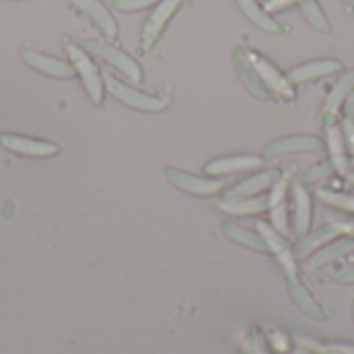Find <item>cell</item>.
Returning <instances> with one entry per match:
<instances>
[{"mask_svg": "<svg viewBox=\"0 0 354 354\" xmlns=\"http://www.w3.org/2000/svg\"><path fill=\"white\" fill-rule=\"evenodd\" d=\"M286 286L288 292L292 297V301L297 303V307L311 319H326V311L322 309V305L317 303V299L307 290V286L299 280V276H286Z\"/></svg>", "mask_w": 354, "mask_h": 354, "instance_id": "cell-16", "label": "cell"}, {"mask_svg": "<svg viewBox=\"0 0 354 354\" xmlns=\"http://www.w3.org/2000/svg\"><path fill=\"white\" fill-rule=\"evenodd\" d=\"M299 8L303 10V15L307 17V21H309L315 29L326 31V33H330V31H332L330 21H328L326 12L322 10V6H319V2H317V0H301V2H299Z\"/></svg>", "mask_w": 354, "mask_h": 354, "instance_id": "cell-26", "label": "cell"}, {"mask_svg": "<svg viewBox=\"0 0 354 354\" xmlns=\"http://www.w3.org/2000/svg\"><path fill=\"white\" fill-rule=\"evenodd\" d=\"M334 166L332 162H322V164H315L313 168H309L305 174H303V185H322L324 180H328L332 174H334Z\"/></svg>", "mask_w": 354, "mask_h": 354, "instance_id": "cell-29", "label": "cell"}, {"mask_svg": "<svg viewBox=\"0 0 354 354\" xmlns=\"http://www.w3.org/2000/svg\"><path fill=\"white\" fill-rule=\"evenodd\" d=\"M344 116L340 120V127H342V133H344V139H346V145H348V153L354 160V91L348 95V100L344 102Z\"/></svg>", "mask_w": 354, "mask_h": 354, "instance_id": "cell-28", "label": "cell"}, {"mask_svg": "<svg viewBox=\"0 0 354 354\" xmlns=\"http://www.w3.org/2000/svg\"><path fill=\"white\" fill-rule=\"evenodd\" d=\"M106 87L110 89V93L114 97H118L124 104H129L133 108H139V110L158 112V110H164L168 106V97H156V95H149V93H141V91H137V89L116 81L110 75H106Z\"/></svg>", "mask_w": 354, "mask_h": 354, "instance_id": "cell-5", "label": "cell"}, {"mask_svg": "<svg viewBox=\"0 0 354 354\" xmlns=\"http://www.w3.org/2000/svg\"><path fill=\"white\" fill-rule=\"evenodd\" d=\"M232 60H234V68H236V73H239V79L243 81V85H245L255 97L266 100V102L274 100L272 91L266 87L263 79L259 77L257 68L253 66V62H251V58H249V52H247L243 46H236V48H234Z\"/></svg>", "mask_w": 354, "mask_h": 354, "instance_id": "cell-8", "label": "cell"}, {"mask_svg": "<svg viewBox=\"0 0 354 354\" xmlns=\"http://www.w3.org/2000/svg\"><path fill=\"white\" fill-rule=\"evenodd\" d=\"M282 176L280 170H263V172H257L249 178H245L243 183H239L226 197H253V195H259L268 189L274 187V183Z\"/></svg>", "mask_w": 354, "mask_h": 354, "instance_id": "cell-18", "label": "cell"}, {"mask_svg": "<svg viewBox=\"0 0 354 354\" xmlns=\"http://www.w3.org/2000/svg\"><path fill=\"white\" fill-rule=\"evenodd\" d=\"M166 178L180 191L185 193H193V195H216L218 191H222L224 180L220 178H203V176H195L189 172H183L174 166H166L164 168Z\"/></svg>", "mask_w": 354, "mask_h": 354, "instance_id": "cell-9", "label": "cell"}, {"mask_svg": "<svg viewBox=\"0 0 354 354\" xmlns=\"http://www.w3.org/2000/svg\"><path fill=\"white\" fill-rule=\"evenodd\" d=\"M247 52H249V58H251L253 66L257 68L259 77L263 79L266 87L272 91L274 100L292 102V100H295V87H292V83L288 81V77L282 75L266 56H261V54H257V52H251V50H247Z\"/></svg>", "mask_w": 354, "mask_h": 354, "instance_id": "cell-2", "label": "cell"}, {"mask_svg": "<svg viewBox=\"0 0 354 354\" xmlns=\"http://www.w3.org/2000/svg\"><path fill=\"white\" fill-rule=\"evenodd\" d=\"M348 183H351V185H354V176H348Z\"/></svg>", "mask_w": 354, "mask_h": 354, "instance_id": "cell-36", "label": "cell"}, {"mask_svg": "<svg viewBox=\"0 0 354 354\" xmlns=\"http://www.w3.org/2000/svg\"><path fill=\"white\" fill-rule=\"evenodd\" d=\"M218 207L232 216H255L268 209V197L253 195V197H224Z\"/></svg>", "mask_w": 354, "mask_h": 354, "instance_id": "cell-20", "label": "cell"}, {"mask_svg": "<svg viewBox=\"0 0 354 354\" xmlns=\"http://www.w3.org/2000/svg\"><path fill=\"white\" fill-rule=\"evenodd\" d=\"M338 228H340V236H351L354 239V220H336Z\"/></svg>", "mask_w": 354, "mask_h": 354, "instance_id": "cell-34", "label": "cell"}, {"mask_svg": "<svg viewBox=\"0 0 354 354\" xmlns=\"http://www.w3.org/2000/svg\"><path fill=\"white\" fill-rule=\"evenodd\" d=\"M340 284H354V266H348L346 270H342L340 274L334 276Z\"/></svg>", "mask_w": 354, "mask_h": 354, "instance_id": "cell-33", "label": "cell"}, {"mask_svg": "<svg viewBox=\"0 0 354 354\" xmlns=\"http://www.w3.org/2000/svg\"><path fill=\"white\" fill-rule=\"evenodd\" d=\"M288 195H290V180L286 176H280L268 195V209L272 216V226L282 234L290 236V224H288Z\"/></svg>", "mask_w": 354, "mask_h": 354, "instance_id": "cell-4", "label": "cell"}, {"mask_svg": "<svg viewBox=\"0 0 354 354\" xmlns=\"http://www.w3.org/2000/svg\"><path fill=\"white\" fill-rule=\"evenodd\" d=\"M66 52H68V56L73 60V68L81 75V79L85 83L91 102L93 104H100L102 102V95H104V87H102V75H100L97 66L89 60L87 54H83V50H79L73 44L66 46Z\"/></svg>", "mask_w": 354, "mask_h": 354, "instance_id": "cell-6", "label": "cell"}, {"mask_svg": "<svg viewBox=\"0 0 354 354\" xmlns=\"http://www.w3.org/2000/svg\"><path fill=\"white\" fill-rule=\"evenodd\" d=\"M324 133H326V147L332 158V166L340 176H351V153L348 145L340 127V116H324Z\"/></svg>", "mask_w": 354, "mask_h": 354, "instance_id": "cell-1", "label": "cell"}, {"mask_svg": "<svg viewBox=\"0 0 354 354\" xmlns=\"http://www.w3.org/2000/svg\"><path fill=\"white\" fill-rule=\"evenodd\" d=\"M239 4H241V8L245 10V15L257 25V27H261L263 31H268V33H282L284 29H282V25L257 2V0H239Z\"/></svg>", "mask_w": 354, "mask_h": 354, "instance_id": "cell-23", "label": "cell"}, {"mask_svg": "<svg viewBox=\"0 0 354 354\" xmlns=\"http://www.w3.org/2000/svg\"><path fill=\"white\" fill-rule=\"evenodd\" d=\"M301 0H268L266 2V10L270 12H276V10H284L286 6H290V4H299Z\"/></svg>", "mask_w": 354, "mask_h": 354, "instance_id": "cell-32", "label": "cell"}, {"mask_svg": "<svg viewBox=\"0 0 354 354\" xmlns=\"http://www.w3.org/2000/svg\"><path fill=\"white\" fill-rule=\"evenodd\" d=\"M326 143L324 139L315 137V135H290V137H282L274 143H270L263 153L266 158H280V156H290V153H317L324 151Z\"/></svg>", "mask_w": 354, "mask_h": 354, "instance_id": "cell-7", "label": "cell"}, {"mask_svg": "<svg viewBox=\"0 0 354 354\" xmlns=\"http://www.w3.org/2000/svg\"><path fill=\"white\" fill-rule=\"evenodd\" d=\"M342 2H344V4H351V2H353V0H342Z\"/></svg>", "mask_w": 354, "mask_h": 354, "instance_id": "cell-37", "label": "cell"}, {"mask_svg": "<svg viewBox=\"0 0 354 354\" xmlns=\"http://www.w3.org/2000/svg\"><path fill=\"white\" fill-rule=\"evenodd\" d=\"M270 340H272V346H274L278 353H288V351H290V338H288L286 334L274 330V332L270 334Z\"/></svg>", "mask_w": 354, "mask_h": 354, "instance_id": "cell-30", "label": "cell"}, {"mask_svg": "<svg viewBox=\"0 0 354 354\" xmlns=\"http://www.w3.org/2000/svg\"><path fill=\"white\" fill-rule=\"evenodd\" d=\"M257 232L261 234L268 253H274V257L278 259V263L282 266V270L286 272V276H299V268H297V257L290 251V245L286 243V236H282L272 224L266 222H257Z\"/></svg>", "mask_w": 354, "mask_h": 354, "instance_id": "cell-3", "label": "cell"}, {"mask_svg": "<svg viewBox=\"0 0 354 354\" xmlns=\"http://www.w3.org/2000/svg\"><path fill=\"white\" fill-rule=\"evenodd\" d=\"M183 4V0H162L158 4V8L151 12V17L147 19L145 27H143V35H141V48L147 50L153 46V41L160 37L162 29L166 27V23L170 21V17L176 12V8Z\"/></svg>", "mask_w": 354, "mask_h": 354, "instance_id": "cell-14", "label": "cell"}, {"mask_svg": "<svg viewBox=\"0 0 354 354\" xmlns=\"http://www.w3.org/2000/svg\"><path fill=\"white\" fill-rule=\"evenodd\" d=\"M266 166V158L261 156H228V158H216L207 162L205 172L214 176H224V174H234V172H245V170H257Z\"/></svg>", "mask_w": 354, "mask_h": 354, "instance_id": "cell-13", "label": "cell"}, {"mask_svg": "<svg viewBox=\"0 0 354 354\" xmlns=\"http://www.w3.org/2000/svg\"><path fill=\"white\" fill-rule=\"evenodd\" d=\"M342 71V62L336 60V58H324V60H311V62H305V64H299L295 68L288 71V81L292 85H301V83H307V81H315V79H322V77H330V75H336Z\"/></svg>", "mask_w": 354, "mask_h": 354, "instance_id": "cell-11", "label": "cell"}, {"mask_svg": "<svg viewBox=\"0 0 354 354\" xmlns=\"http://www.w3.org/2000/svg\"><path fill=\"white\" fill-rule=\"evenodd\" d=\"M83 48H85L87 52L95 54L97 58L106 60L108 64L116 66V68L122 71L127 77H131L133 81H141L143 75H141L139 64H137L131 56H127L124 52H120V50H116V48H112V46H108V44H102V41H83Z\"/></svg>", "mask_w": 354, "mask_h": 354, "instance_id": "cell-10", "label": "cell"}, {"mask_svg": "<svg viewBox=\"0 0 354 354\" xmlns=\"http://www.w3.org/2000/svg\"><path fill=\"white\" fill-rule=\"evenodd\" d=\"M77 8H81L83 12H87L91 17V21L108 35L114 37L116 35V21L112 19V15L97 2V0H71Z\"/></svg>", "mask_w": 354, "mask_h": 354, "instance_id": "cell-22", "label": "cell"}, {"mask_svg": "<svg viewBox=\"0 0 354 354\" xmlns=\"http://www.w3.org/2000/svg\"><path fill=\"white\" fill-rule=\"evenodd\" d=\"M295 354H315V353H311V351H305V348H299V351H297Z\"/></svg>", "mask_w": 354, "mask_h": 354, "instance_id": "cell-35", "label": "cell"}, {"mask_svg": "<svg viewBox=\"0 0 354 354\" xmlns=\"http://www.w3.org/2000/svg\"><path fill=\"white\" fill-rule=\"evenodd\" d=\"M354 91V68L348 71L330 91L326 104H324V116H340V108Z\"/></svg>", "mask_w": 354, "mask_h": 354, "instance_id": "cell-21", "label": "cell"}, {"mask_svg": "<svg viewBox=\"0 0 354 354\" xmlns=\"http://www.w3.org/2000/svg\"><path fill=\"white\" fill-rule=\"evenodd\" d=\"M156 0H114V6L120 10H139L143 6L153 4Z\"/></svg>", "mask_w": 354, "mask_h": 354, "instance_id": "cell-31", "label": "cell"}, {"mask_svg": "<svg viewBox=\"0 0 354 354\" xmlns=\"http://www.w3.org/2000/svg\"><path fill=\"white\" fill-rule=\"evenodd\" d=\"M353 317H354V303H353Z\"/></svg>", "mask_w": 354, "mask_h": 354, "instance_id": "cell-38", "label": "cell"}, {"mask_svg": "<svg viewBox=\"0 0 354 354\" xmlns=\"http://www.w3.org/2000/svg\"><path fill=\"white\" fill-rule=\"evenodd\" d=\"M351 253H354V239H351V236L334 239L332 243L324 245V247L317 249L313 255H309V268H319V266L338 261L340 257L351 255Z\"/></svg>", "mask_w": 354, "mask_h": 354, "instance_id": "cell-19", "label": "cell"}, {"mask_svg": "<svg viewBox=\"0 0 354 354\" xmlns=\"http://www.w3.org/2000/svg\"><path fill=\"white\" fill-rule=\"evenodd\" d=\"M290 197L295 205V234L299 239H305L311 228V218H313V203H311V193L303 183L290 185Z\"/></svg>", "mask_w": 354, "mask_h": 354, "instance_id": "cell-12", "label": "cell"}, {"mask_svg": "<svg viewBox=\"0 0 354 354\" xmlns=\"http://www.w3.org/2000/svg\"><path fill=\"white\" fill-rule=\"evenodd\" d=\"M317 195L330 207H336V209L346 212V214H354V193H342V191L324 187V189H319Z\"/></svg>", "mask_w": 354, "mask_h": 354, "instance_id": "cell-25", "label": "cell"}, {"mask_svg": "<svg viewBox=\"0 0 354 354\" xmlns=\"http://www.w3.org/2000/svg\"><path fill=\"white\" fill-rule=\"evenodd\" d=\"M299 346L305 351H311L315 354H354V344L346 342H330V344H322L315 340H307V338H299Z\"/></svg>", "mask_w": 354, "mask_h": 354, "instance_id": "cell-27", "label": "cell"}, {"mask_svg": "<svg viewBox=\"0 0 354 354\" xmlns=\"http://www.w3.org/2000/svg\"><path fill=\"white\" fill-rule=\"evenodd\" d=\"M222 228H224L226 236L232 239L234 243H239V245H243V247H249V249H253V251L268 253V247H266V243H263V239H261L259 232L247 230V228H243V226H239V224H234V222H224Z\"/></svg>", "mask_w": 354, "mask_h": 354, "instance_id": "cell-24", "label": "cell"}, {"mask_svg": "<svg viewBox=\"0 0 354 354\" xmlns=\"http://www.w3.org/2000/svg\"><path fill=\"white\" fill-rule=\"evenodd\" d=\"M21 54H23V60H25L29 66H33V68H37V71H41V73H46V75L62 77V79L75 77V68H73L71 64L58 60V58L39 54V52H35V50H29V48H23Z\"/></svg>", "mask_w": 354, "mask_h": 354, "instance_id": "cell-17", "label": "cell"}, {"mask_svg": "<svg viewBox=\"0 0 354 354\" xmlns=\"http://www.w3.org/2000/svg\"><path fill=\"white\" fill-rule=\"evenodd\" d=\"M0 143L17 153L23 156H33V158H48L58 153V145L50 141H37V139H27V137H17V135H0Z\"/></svg>", "mask_w": 354, "mask_h": 354, "instance_id": "cell-15", "label": "cell"}]
</instances>
